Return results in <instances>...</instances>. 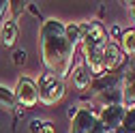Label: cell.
<instances>
[{"mask_svg": "<svg viewBox=\"0 0 135 133\" xmlns=\"http://www.w3.org/2000/svg\"><path fill=\"white\" fill-rule=\"evenodd\" d=\"M39 47H41V60L45 64V71H49L62 82L69 79L77 49L66 39L62 22H58V20L43 22L41 32H39Z\"/></svg>", "mask_w": 135, "mask_h": 133, "instance_id": "obj_1", "label": "cell"}, {"mask_svg": "<svg viewBox=\"0 0 135 133\" xmlns=\"http://www.w3.org/2000/svg\"><path fill=\"white\" fill-rule=\"evenodd\" d=\"M37 90H39V103H43L45 107H52V105L62 101L66 86L56 75H52L49 71H43L39 75V82H37Z\"/></svg>", "mask_w": 135, "mask_h": 133, "instance_id": "obj_2", "label": "cell"}, {"mask_svg": "<svg viewBox=\"0 0 135 133\" xmlns=\"http://www.w3.org/2000/svg\"><path fill=\"white\" fill-rule=\"evenodd\" d=\"M69 133H107V131L101 127V122L97 118V110L77 107V114L71 118Z\"/></svg>", "mask_w": 135, "mask_h": 133, "instance_id": "obj_3", "label": "cell"}, {"mask_svg": "<svg viewBox=\"0 0 135 133\" xmlns=\"http://www.w3.org/2000/svg\"><path fill=\"white\" fill-rule=\"evenodd\" d=\"M79 30H81V47H103L109 43V35H107V28L97 22V20H90V22H79Z\"/></svg>", "mask_w": 135, "mask_h": 133, "instance_id": "obj_4", "label": "cell"}, {"mask_svg": "<svg viewBox=\"0 0 135 133\" xmlns=\"http://www.w3.org/2000/svg\"><path fill=\"white\" fill-rule=\"evenodd\" d=\"M15 94V101H17L20 107L24 110H32L39 103V90H37V82L30 79V77H20L17 79V86L13 90Z\"/></svg>", "mask_w": 135, "mask_h": 133, "instance_id": "obj_5", "label": "cell"}, {"mask_svg": "<svg viewBox=\"0 0 135 133\" xmlns=\"http://www.w3.org/2000/svg\"><path fill=\"white\" fill-rule=\"evenodd\" d=\"M124 114H127V107L124 105H109V107H103L97 112V118L101 122L107 133L112 131H120L122 129V122H124Z\"/></svg>", "mask_w": 135, "mask_h": 133, "instance_id": "obj_6", "label": "cell"}, {"mask_svg": "<svg viewBox=\"0 0 135 133\" xmlns=\"http://www.w3.org/2000/svg\"><path fill=\"white\" fill-rule=\"evenodd\" d=\"M69 79L73 82L75 90H79L81 94L88 90L90 82H92V75H90V71H88V66L84 64V58H81V52H79V47H77V52H75V58H73V66H71Z\"/></svg>", "mask_w": 135, "mask_h": 133, "instance_id": "obj_7", "label": "cell"}, {"mask_svg": "<svg viewBox=\"0 0 135 133\" xmlns=\"http://www.w3.org/2000/svg\"><path fill=\"white\" fill-rule=\"evenodd\" d=\"M103 64H105V73H112V71H120L122 66L127 64V56L122 54L120 45L116 41H109L103 49Z\"/></svg>", "mask_w": 135, "mask_h": 133, "instance_id": "obj_8", "label": "cell"}, {"mask_svg": "<svg viewBox=\"0 0 135 133\" xmlns=\"http://www.w3.org/2000/svg\"><path fill=\"white\" fill-rule=\"evenodd\" d=\"M122 105L135 107V73L122 66Z\"/></svg>", "mask_w": 135, "mask_h": 133, "instance_id": "obj_9", "label": "cell"}, {"mask_svg": "<svg viewBox=\"0 0 135 133\" xmlns=\"http://www.w3.org/2000/svg\"><path fill=\"white\" fill-rule=\"evenodd\" d=\"M17 35H20V24L17 20H4L0 24V43L2 47H13L15 41H17Z\"/></svg>", "mask_w": 135, "mask_h": 133, "instance_id": "obj_10", "label": "cell"}, {"mask_svg": "<svg viewBox=\"0 0 135 133\" xmlns=\"http://www.w3.org/2000/svg\"><path fill=\"white\" fill-rule=\"evenodd\" d=\"M120 49H122V54L127 58H133L135 56V26L133 28H127L122 30V35H120Z\"/></svg>", "mask_w": 135, "mask_h": 133, "instance_id": "obj_11", "label": "cell"}, {"mask_svg": "<svg viewBox=\"0 0 135 133\" xmlns=\"http://www.w3.org/2000/svg\"><path fill=\"white\" fill-rule=\"evenodd\" d=\"M15 107H17V101H15L13 90L0 86V110H4V112H15Z\"/></svg>", "mask_w": 135, "mask_h": 133, "instance_id": "obj_12", "label": "cell"}, {"mask_svg": "<svg viewBox=\"0 0 135 133\" xmlns=\"http://www.w3.org/2000/svg\"><path fill=\"white\" fill-rule=\"evenodd\" d=\"M24 9H26V2H20V0L9 2V17H11V20H17L20 13H24Z\"/></svg>", "mask_w": 135, "mask_h": 133, "instance_id": "obj_13", "label": "cell"}, {"mask_svg": "<svg viewBox=\"0 0 135 133\" xmlns=\"http://www.w3.org/2000/svg\"><path fill=\"white\" fill-rule=\"evenodd\" d=\"M26 49H13V54H11V60L15 66H24L26 64Z\"/></svg>", "mask_w": 135, "mask_h": 133, "instance_id": "obj_14", "label": "cell"}, {"mask_svg": "<svg viewBox=\"0 0 135 133\" xmlns=\"http://www.w3.org/2000/svg\"><path fill=\"white\" fill-rule=\"evenodd\" d=\"M9 20V0H0V24Z\"/></svg>", "mask_w": 135, "mask_h": 133, "instance_id": "obj_15", "label": "cell"}, {"mask_svg": "<svg viewBox=\"0 0 135 133\" xmlns=\"http://www.w3.org/2000/svg\"><path fill=\"white\" fill-rule=\"evenodd\" d=\"M30 133H41L43 131V120L41 118H35V120H30Z\"/></svg>", "mask_w": 135, "mask_h": 133, "instance_id": "obj_16", "label": "cell"}, {"mask_svg": "<svg viewBox=\"0 0 135 133\" xmlns=\"http://www.w3.org/2000/svg\"><path fill=\"white\" fill-rule=\"evenodd\" d=\"M41 133H56V127H54V122L43 120V131H41Z\"/></svg>", "mask_w": 135, "mask_h": 133, "instance_id": "obj_17", "label": "cell"}, {"mask_svg": "<svg viewBox=\"0 0 135 133\" xmlns=\"http://www.w3.org/2000/svg\"><path fill=\"white\" fill-rule=\"evenodd\" d=\"M124 9L129 11V15H131V20L135 22V2H124Z\"/></svg>", "mask_w": 135, "mask_h": 133, "instance_id": "obj_18", "label": "cell"}]
</instances>
